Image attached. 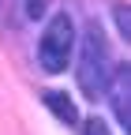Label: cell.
I'll use <instances>...</instances> for the list:
<instances>
[{
  "instance_id": "cell-4",
  "label": "cell",
  "mask_w": 131,
  "mask_h": 135,
  "mask_svg": "<svg viewBox=\"0 0 131 135\" xmlns=\"http://www.w3.org/2000/svg\"><path fill=\"white\" fill-rule=\"evenodd\" d=\"M45 105L53 109L64 124H75V105H71L68 94H60V90H45Z\"/></svg>"
},
{
  "instance_id": "cell-3",
  "label": "cell",
  "mask_w": 131,
  "mask_h": 135,
  "mask_svg": "<svg viewBox=\"0 0 131 135\" xmlns=\"http://www.w3.org/2000/svg\"><path fill=\"white\" fill-rule=\"evenodd\" d=\"M105 98L112 101L116 124L127 131L131 128V68H112V79H109V86H105Z\"/></svg>"
},
{
  "instance_id": "cell-7",
  "label": "cell",
  "mask_w": 131,
  "mask_h": 135,
  "mask_svg": "<svg viewBox=\"0 0 131 135\" xmlns=\"http://www.w3.org/2000/svg\"><path fill=\"white\" fill-rule=\"evenodd\" d=\"M83 135H109V124H105V120H97V116H90L86 128H83Z\"/></svg>"
},
{
  "instance_id": "cell-2",
  "label": "cell",
  "mask_w": 131,
  "mask_h": 135,
  "mask_svg": "<svg viewBox=\"0 0 131 135\" xmlns=\"http://www.w3.org/2000/svg\"><path fill=\"white\" fill-rule=\"evenodd\" d=\"M71 53H75V19H71L68 11H56L53 19H49V26L41 30L38 64L45 68L49 75H60V71H68Z\"/></svg>"
},
{
  "instance_id": "cell-6",
  "label": "cell",
  "mask_w": 131,
  "mask_h": 135,
  "mask_svg": "<svg viewBox=\"0 0 131 135\" xmlns=\"http://www.w3.org/2000/svg\"><path fill=\"white\" fill-rule=\"evenodd\" d=\"M112 15H116V26H120V38H131V11H127L124 4H116V8H112Z\"/></svg>"
},
{
  "instance_id": "cell-1",
  "label": "cell",
  "mask_w": 131,
  "mask_h": 135,
  "mask_svg": "<svg viewBox=\"0 0 131 135\" xmlns=\"http://www.w3.org/2000/svg\"><path fill=\"white\" fill-rule=\"evenodd\" d=\"M75 79H79V90L86 98H101L109 79H112L109 38H105V30L97 23H90L83 30V49H79V60H75Z\"/></svg>"
},
{
  "instance_id": "cell-5",
  "label": "cell",
  "mask_w": 131,
  "mask_h": 135,
  "mask_svg": "<svg viewBox=\"0 0 131 135\" xmlns=\"http://www.w3.org/2000/svg\"><path fill=\"white\" fill-rule=\"evenodd\" d=\"M15 4H19V19L23 23H38L41 15H45V4H49V0H15Z\"/></svg>"
}]
</instances>
